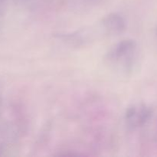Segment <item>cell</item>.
Listing matches in <instances>:
<instances>
[{
	"mask_svg": "<svg viewBox=\"0 0 157 157\" xmlns=\"http://www.w3.org/2000/svg\"><path fill=\"white\" fill-rule=\"evenodd\" d=\"M136 44L131 40H124L115 44L107 54V61L110 65L127 71L134 64Z\"/></svg>",
	"mask_w": 157,
	"mask_h": 157,
	"instance_id": "cell-1",
	"label": "cell"
},
{
	"mask_svg": "<svg viewBox=\"0 0 157 157\" xmlns=\"http://www.w3.org/2000/svg\"><path fill=\"white\" fill-rule=\"evenodd\" d=\"M104 24L107 29L113 32L121 31V29L124 28V22L122 19L115 15L113 16L107 17L104 21Z\"/></svg>",
	"mask_w": 157,
	"mask_h": 157,
	"instance_id": "cell-2",
	"label": "cell"
}]
</instances>
